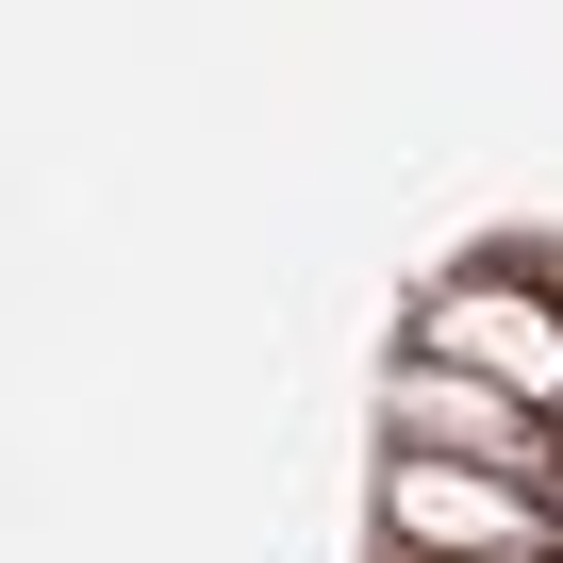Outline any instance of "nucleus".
<instances>
[{"instance_id":"obj_1","label":"nucleus","mask_w":563,"mask_h":563,"mask_svg":"<svg viewBox=\"0 0 563 563\" xmlns=\"http://www.w3.org/2000/svg\"><path fill=\"white\" fill-rule=\"evenodd\" d=\"M415 349L464 365V382H497V398H530V415L563 431V282H530V265H448L431 299H415Z\"/></svg>"},{"instance_id":"obj_2","label":"nucleus","mask_w":563,"mask_h":563,"mask_svg":"<svg viewBox=\"0 0 563 563\" xmlns=\"http://www.w3.org/2000/svg\"><path fill=\"white\" fill-rule=\"evenodd\" d=\"M382 431L431 448V464H497V481H547V464H563V431H547L530 398H497V382H464V365H431V349H398Z\"/></svg>"}]
</instances>
